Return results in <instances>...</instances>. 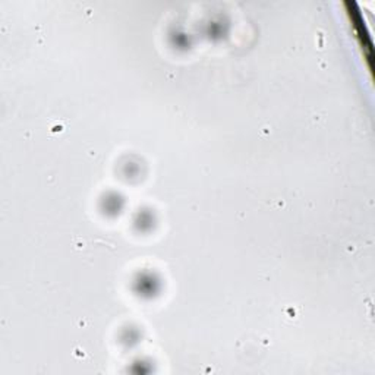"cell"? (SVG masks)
Instances as JSON below:
<instances>
[{"instance_id": "6da1fadb", "label": "cell", "mask_w": 375, "mask_h": 375, "mask_svg": "<svg viewBox=\"0 0 375 375\" xmlns=\"http://www.w3.org/2000/svg\"><path fill=\"white\" fill-rule=\"evenodd\" d=\"M349 8H352V9L347 10V15H349L352 25L356 29V35H358V38L360 41V46H362V49H364V58L367 59L368 69L371 71V69H372V49H371V41H369L368 33L365 30L362 17H360L359 10L356 9V5L349 3Z\"/></svg>"}]
</instances>
